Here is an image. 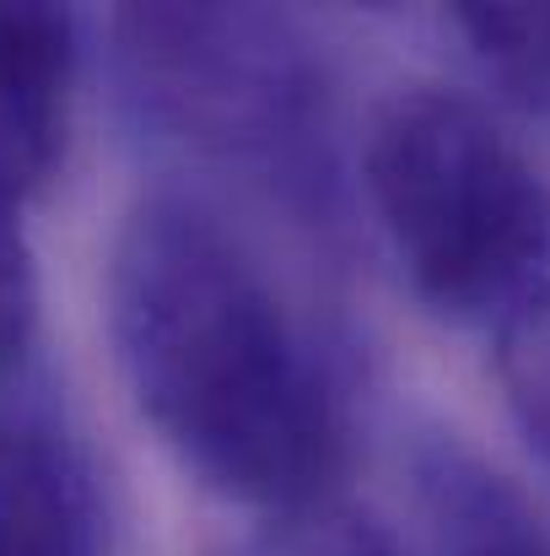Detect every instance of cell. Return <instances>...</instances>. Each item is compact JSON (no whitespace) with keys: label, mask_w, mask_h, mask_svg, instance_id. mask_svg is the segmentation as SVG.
<instances>
[{"label":"cell","mask_w":550,"mask_h":556,"mask_svg":"<svg viewBox=\"0 0 550 556\" xmlns=\"http://www.w3.org/2000/svg\"><path fill=\"white\" fill-rule=\"evenodd\" d=\"M108 341L136 410L205 492L276 519L324 508L351 448L341 346L200 189H152L119 222Z\"/></svg>","instance_id":"obj_1"},{"label":"cell","mask_w":550,"mask_h":556,"mask_svg":"<svg viewBox=\"0 0 550 556\" xmlns=\"http://www.w3.org/2000/svg\"><path fill=\"white\" fill-rule=\"evenodd\" d=\"M108 71L141 141L232 179L314 243L346 238L335 76L314 33L265 5H125Z\"/></svg>","instance_id":"obj_2"},{"label":"cell","mask_w":550,"mask_h":556,"mask_svg":"<svg viewBox=\"0 0 550 556\" xmlns=\"http://www.w3.org/2000/svg\"><path fill=\"white\" fill-rule=\"evenodd\" d=\"M367 205L448 325H486L550 281V179L464 92H394L362 147Z\"/></svg>","instance_id":"obj_3"},{"label":"cell","mask_w":550,"mask_h":556,"mask_svg":"<svg viewBox=\"0 0 550 556\" xmlns=\"http://www.w3.org/2000/svg\"><path fill=\"white\" fill-rule=\"evenodd\" d=\"M0 556H108V492L43 400H0Z\"/></svg>","instance_id":"obj_4"},{"label":"cell","mask_w":550,"mask_h":556,"mask_svg":"<svg viewBox=\"0 0 550 556\" xmlns=\"http://www.w3.org/2000/svg\"><path fill=\"white\" fill-rule=\"evenodd\" d=\"M76 87L81 16L71 5L0 0V189L16 205L65 168Z\"/></svg>","instance_id":"obj_5"},{"label":"cell","mask_w":550,"mask_h":556,"mask_svg":"<svg viewBox=\"0 0 550 556\" xmlns=\"http://www.w3.org/2000/svg\"><path fill=\"white\" fill-rule=\"evenodd\" d=\"M410 476L432 525L437 556H550V530L535 503L453 432H421Z\"/></svg>","instance_id":"obj_6"},{"label":"cell","mask_w":550,"mask_h":556,"mask_svg":"<svg viewBox=\"0 0 550 556\" xmlns=\"http://www.w3.org/2000/svg\"><path fill=\"white\" fill-rule=\"evenodd\" d=\"M443 22L491 98L550 130V5H448Z\"/></svg>","instance_id":"obj_7"},{"label":"cell","mask_w":550,"mask_h":556,"mask_svg":"<svg viewBox=\"0 0 550 556\" xmlns=\"http://www.w3.org/2000/svg\"><path fill=\"white\" fill-rule=\"evenodd\" d=\"M491 363L519 438L550 465V281L491 319Z\"/></svg>","instance_id":"obj_8"},{"label":"cell","mask_w":550,"mask_h":556,"mask_svg":"<svg viewBox=\"0 0 550 556\" xmlns=\"http://www.w3.org/2000/svg\"><path fill=\"white\" fill-rule=\"evenodd\" d=\"M16 211L22 205L0 189V389L27 363L38 330V265Z\"/></svg>","instance_id":"obj_9"},{"label":"cell","mask_w":550,"mask_h":556,"mask_svg":"<svg viewBox=\"0 0 550 556\" xmlns=\"http://www.w3.org/2000/svg\"><path fill=\"white\" fill-rule=\"evenodd\" d=\"M297 530L286 535V546L276 556H405L394 546V535L372 519H357V514H308V519H292Z\"/></svg>","instance_id":"obj_10"}]
</instances>
